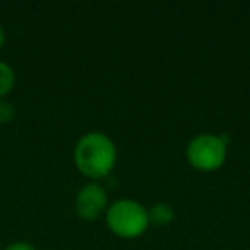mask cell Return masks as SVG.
I'll return each mask as SVG.
<instances>
[{"label": "cell", "instance_id": "10", "mask_svg": "<svg viewBox=\"0 0 250 250\" xmlns=\"http://www.w3.org/2000/svg\"><path fill=\"white\" fill-rule=\"evenodd\" d=\"M0 250H2V249H0Z\"/></svg>", "mask_w": 250, "mask_h": 250}, {"label": "cell", "instance_id": "7", "mask_svg": "<svg viewBox=\"0 0 250 250\" xmlns=\"http://www.w3.org/2000/svg\"><path fill=\"white\" fill-rule=\"evenodd\" d=\"M14 104L5 100H0V125L9 124L14 118Z\"/></svg>", "mask_w": 250, "mask_h": 250}, {"label": "cell", "instance_id": "1", "mask_svg": "<svg viewBox=\"0 0 250 250\" xmlns=\"http://www.w3.org/2000/svg\"><path fill=\"white\" fill-rule=\"evenodd\" d=\"M76 168L91 180H100L111 173L117 163V146L104 132H86L74 147Z\"/></svg>", "mask_w": 250, "mask_h": 250}, {"label": "cell", "instance_id": "3", "mask_svg": "<svg viewBox=\"0 0 250 250\" xmlns=\"http://www.w3.org/2000/svg\"><path fill=\"white\" fill-rule=\"evenodd\" d=\"M226 154H228V139L212 132H202L194 136L185 149L188 165L202 173L219 170L225 165Z\"/></svg>", "mask_w": 250, "mask_h": 250}, {"label": "cell", "instance_id": "5", "mask_svg": "<svg viewBox=\"0 0 250 250\" xmlns=\"http://www.w3.org/2000/svg\"><path fill=\"white\" fill-rule=\"evenodd\" d=\"M149 225L154 226H167L175 219V209L167 202H156L147 209Z\"/></svg>", "mask_w": 250, "mask_h": 250}, {"label": "cell", "instance_id": "9", "mask_svg": "<svg viewBox=\"0 0 250 250\" xmlns=\"http://www.w3.org/2000/svg\"><path fill=\"white\" fill-rule=\"evenodd\" d=\"M5 45V31H4V28L0 26V48Z\"/></svg>", "mask_w": 250, "mask_h": 250}, {"label": "cell", "instance_id": "4", "mask_svg": "<svg viewBox=\"0 0 250 250\" xmlns=\"http://www.w3.org/2000/svg\"><path fill=\"white\" fill-rule=\"evenodd\" d=\"M76 212L84 221H96L98 218L106 212L108 209V195L104 188L98 182H89L83 185L76 195Z\"/></svg>", "mask_w": 250, "mask_h": 250}, {"label": "cell", "instance_id": "8", "mask_svg": "<svg viewBox=\"0 0 250 250\" xmlns=\"http://www.w3.org/2000/svg\"><path fill=\"white\" fill-rule=\"evenodd\" d=\"M5 250H38V249L29 242H12L5 247Z\"/></svg>", "mask_w": 250, "mask_h": 250}, {"label": "cell", "instance_id": "2", "mask_svg": "<svg viewBox=\"0 0 250 250\" xmlns=\"http://www.w3.org/2000/svg\"><path fill=\"white\" fill-rule=\"evenodd\" d=\"M104 216L110 231L125 240L139 238L149 228L147 209L134 199H118L111 202Z\"/></svg>", "mask_w": 250, "mask_h": 250}, {"label": "cell", "instance_id": "6", "mask_svg": "<svg viewBox=\"0 0 250 250\" xmlns=\"http://www.w3.org/2000/svg\"><path fill=\"white\" fill-rule=\"evenodd\" d=\"M16 84V72L7 62L0 60V98L7 96Z\"/></svg>", "mask_w": 250, "mask_h": 250}]
</instances>
